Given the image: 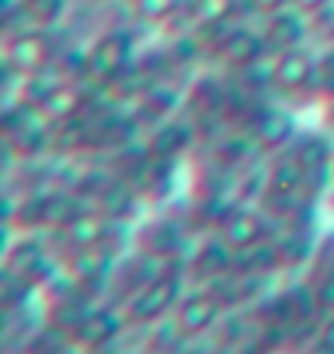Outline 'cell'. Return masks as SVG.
I'll return each instance as SVG.
<instances>
[{
  "instance_id": "obj_14",
  "label": "cell",
  "mask_w": 334,
  "mask_h": 354,
  "mask_svg": "<svg viewBox=\"0 0 334 354\" xmlns=\"http://www.w3.org/2000/svg\"><path fill=\"white\" fill-rule=\"evenodd\" d=\"M193 138V128L184 125V122H164V125H157V131L151 135V154L155 158H174L180 154Z\"/></svg>"
},
{
  "instance_id": "obj_6",
  "label": "cell",
  "mask_w": 334,
  "mask_h": 354,
  "mask_svg": "<svg viewBox=\"0 0 334 354\" xmlns=\"http://www.w3.org/2000/svg\"><path fill=\"white\" fill-rule=\"evenodd\" d=\"M213 53L230 69H253L269 53V46H266V33H256L249 26H226V33L213 46Z\"/></svg>"
},
{
  "instance_id": "obj_16",
  "label": "cell",
  "mask_w": 334,
  "mask_h": 354,
  "mask_svg": "<svg viewBox=\"0 0 334 354\" xmlns=\"http://www.w3.org/2000/svg\"><path fill=\"white\" fill-rule=\"evenodd\" d=\"M46 266V253H43V246L39 243H20V246H13L10 256H7V269H10L13 279H30L37 269Z\"/></svg>"
},
{
  "instance_id": "obj_22",
  "label": "cell",
  "mask_w": 334,
  "mask_h": 354,
  "mask_svg": "<svg viewBox=\"0 0 334 354\" xmlns=\"http://www.w3.org/2000/svg\"><path fill=\"white\" fill-rule=\"evenodd\" d=\"M243 7H249L253 13H259V17L266 20V17H272V13L292 7V0H243Z\"/></svg>"
},
{
  "instance_id": "obj_8",
  "label": "cell",
  "mask_w": 334,
  "mask_h": 354,
  "mask_svg": "<svg viewBox=\"0 0 334 354\" xmlns=\"http://www.w3.org/2000/svg\"><path fill=\"white\" fill-rule=\"evenodd\" d=\"M262 33H266V46L272 53L292 50V46H302V39L308 33V17L295 7H285V10L266 17L262 24Z\"/></svg>"
},
{
  "instance_id": "obj_24",
  "label": "cell",
  "mask_w": 334,
  "mask_h": 354,
  "mask_svg": "<svg viewBox=\"0 0 334 354\" xmlns=\"http://www.w3.org/2000/svg\"><path fill=\"white\" fill-rule=\"evenodd\" d=\"M322 351L324 354H334V318L324 325V331H322Z\"/></svg>"
},
{
  "instance_id": "obj_18",
  "label": "cell",
  "mask_w": 334,
  "mask_h": 354,
  "mask_svg": "<svg viewBox=\"0 0 334 354\" xmlns=\"http://www.w3.org/2000/svg\"><path fill=\"white\" fill-rule=\"evenodd\" d=\"M292 158L305 167V174H308V180H311L315 174H324V171H328V165H331V148H328L322 138H308L292 151Z\"/></svg>"
},
{
  "instance_id": "obj_11",
  "label": "cell",
  "mask_w": 334,
  "mask_h": 354,
  "mask_svg": "<svg viewBox=\"0 0 334 354\" xmlns=\"http://www.w3.org/2000/svg\"><path fill=\"white\" fill-rule=\"evenodd\" d=\"M82 109H86V92H82V86H79V79H63L59 86L52 88L50 99L39 105L43 118H50V122H69V118H79Z\"/></svg>"
},
{
  "instance_id": "obj_23",
  "label": "cell",
  "mask_w": 334,
  "mask_h": 354,
  "mask_svg": "<svg viewBox=\"0 0 334 354\" xmlns=\"http://www.w3.org/2000/svg\"><path fill=\"white\" fill-rule=\"evenodd\" d=\"M331 3H334V0H292V7H295V10H302L305 17H311V20H315L318 13L328 10Z\"/></svg>"
},
{
  "instance_id": "obj_25",
  "label": "cell",
  "mask_w": 334,
  "mask_h": 354,
  "mask_svg": "<svg viewBox=\"0 0 334 354\" xmlns=\"http://www.w3.org/2000/svg\"><path fill=\"white\" fill-rule=\"evenodd\" d=\"M43 354H79L76 348H69V344H52V348H46Z\"/></svg>"
},
{
  "instance_id": "obj_9",
  "label": "cell",
  "mask_w": 334,
  "mask_h": 354,
  "mask_svg": "<svg viewBox=\"0 0 334 354\" xmlns=\"http://www.w3.org/2000/svg\"><path fill=\"white\" fill-rule=\"evenodd\" d=\"M118 331H121V322L115 312L92 308V312H82V318L76 322V342L82 348H105L118 338Z\"/></svg>"
},
{
  "instance_id": "obj_1",
  "label": "cell",
  "mask_w": 334,
  "mask_h": 354,
  "mask_svg": "<svg viewBox=\"0 0 334 354\" xmlns=\"http://www.w3.org/2000/svg\"><path fill=\"white\" fill-rule=\"evenodd\" d=\"M56 59H59V50L52 46L46 26H23L3 46V63L10 66L13 73H20V76H30V73H39L46 66H56Z\"/></svg>"
},
{
  "instance_id": "obj_12",
  "label": "cell",
  "mask_w": 334,
  "mask_h": 354,
  "mask_svg": "<svg viewBox=\"0 0 334 354\" xmlns=\"http://www.w3.org/2000/svg\"><path fill=\"white\" fill-rule=\"evenodd\" d=\"M253 138L262 148H279L292 138V118L282 109H256L253 115Z\"/></svg>"
},
{
  "instance_id": "obj_5",
  "label": "cell",
  "mask_w": 334,
  "mask_h": 354,
  "mask_svg": "<svg viewBox=\"0 0 334 354\" xmlns=\"http://www.w3.org/2000/svg\"><path fill=\"white\" fill-rule=\"evenodd\" d=\"M223 315V299L217 295V289H197L190 295H184L174 308V328L180 335H204L219 322Z\"/></svg>"
},
{
  "instance_id": "obj_21",
  "label": "cell",
  "mask_w": 334,
  "mask_h": 354,
  "mask_svg": "<svg viewBox=\"0 0 334 354\" xmlns=\"http://www.w3.org/2000/svg\"><path fill=\"white\" fill-rule=\"evenodd\" d=\"M318 88L334 95V46L318 56Z\"/></svg>"
},
{
  "instance_id": "obj_3",
  "label": "cell",
  "mask_w": 334,
  "mask_h": 354,
  "mask_svg": "<svg viewBox=\"0 0 334 354\" xmlns=\"http://www.w3.org/2000/svg\"><path fill=\"white\" fill-rule=\"evenodd\" d=\"M177 302H180V276L161 272V276L148 279L144 286L131 292L128 315L135 322H155V318H164L170 308H177Z\"/></svg>"
},
{
  "instance_id": "obj_10",
  "label": "cell",
  "mask_w": 334,
  "mask_h": 354,
  "mask_svg": "<svg viewBox=\"0 0 334 354\" xmlns=\"http://www.w3.org/2000/svg\"><path fill=\"white\" fill-rule=\"evenodd\" d=\"M63 230H66V236H69L72 246L86 250V246H105V236L115 230V223H112V216L105 214V210L102 214H95V210H79Z\"/></svg>"
},
{
  "instance_id": "obj_4",
  "label": "cell",
  "mask_w": 334,
  "mask_h": 354,
  "mask_svg": "<svg viewBox=\"0 0 334 354\" xmlns=\"http://www.w3.org/2000/svg\"><path fill=\"white\" fill-rule=\"evenodd\" d=\"M269 82L282 92H305L318 86V53L308 46H292V50L275 53L269 66Z\"/></svg>"
},
{
  "instance_id": "obj_2",
  "label": "cell",
  "mask_w": 334,
  "mask_h": 354,
  "mask_svg": "<svg viewBox=\"0 0 334 354\" xmlns=\"http://www.w3.org/2000/svg\"><path fill=\"white\" fill-rule=\"evenodd\" d=\"M135 63V37L128 30H105L89 46V79L115 82Z\"/></svg>"
},
{
  "instance_id": "obj_15",
  "label": "cell",
  "mask_w": 334,
  "mask_h": 354,
  "mask_svg": "<svg viewBox=\"0 0 334 354\" xmlns=\"http://www.w3.org/2000/svg\"><path fill=\"white\" fill-rule=\"evenodd\" d=\"M243 7V0H190V17L200 26H226Z\"/></svg>"
},
{
  "instance_id": "obj_17",
  "label": "cell",
  "mask_w": 334,
  "mask_h": 354,
  "mask_svg": "<svg viewBox=\"0 0 334 354\" xmlns=\"http://www.w3.org/2000/svg\"><path fill=\"white\" fill-rule=\"evenodd\" d=\"M69 10V0H23V20L30 26H56Z\"/></svg>"
},
{
  "instance_id": "obj_7",
  "label": "cell",
  "mask_w": 334,
  "mask_h": 354,
  "mask_svg": "<svg viewBox=\"0 0 334 354\" xmlns=\"http://www.w3.org/2000/svg\"><path fill=\"white\" fill-rule=\"evenodd\" d=\"M219 233H223V240L239 253V250H249V246L266 243V236H269V223H266V216L256 214V210L236 207V210H230V214L223 216Z\"/></svg>"
},
{
  "instance_id": "obj_13",
  "label": "cell",
  "mask_w": 334,
  "mask_h": 354,
  "mask_svg": "<svg viewBox=\"0 0 334 354\" xmlns=\"http://www.w3.org/2000/svg\"><path fill=\"white\" fill-rule=\"evenodd\" d=\"M305 184H308V174H305V167L298 165L295 158H288V161H282V165H275V171H272L269 184H266V190H269L272 201H282V203H292L305 190Z\"/></svg>"
},
{
  "instance_id": "obj_19",
  "label": "cell",
  "mask_w": 334,
  "mask_h": 354,
  "mask_svg": "<svg viewBox=\"0 0 334 354\" xmlns=\"http://www.w3.org/2000/svg\"><path fill=\"white\" fill-rule=\"evenodd\" d=\"M184 7V0H131V13L144 24H167Z\"/></svg>"
},
{
  "instance_id": "obj_20",
  "label": "cell",
  "mask_w": 334,
  "mask_h": 354,
  "mask_svg": "<svg viewBox=\"0 0 334 354\" xmlns=\"http://www.w3.org/2000/svg\"><path fill=\"white\" fill-rule=\"evenodd\" d=\"M131 203H135V190L128 184H108V187H102V210L112 220H121L131 210Z\"/></svg>"
}]
</instances>
